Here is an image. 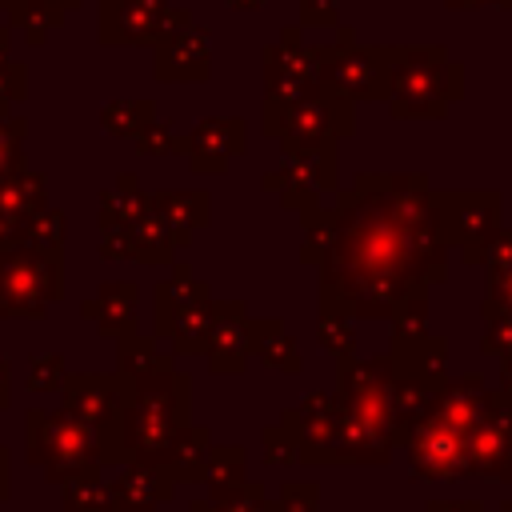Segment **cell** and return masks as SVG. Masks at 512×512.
I'll return each mask as SVG.
<instances>
[{
    "instance_id": "1",
    "label": "cell",
    "mask_w": 512,
    "mask_h": 512,
    "mask_svg": "<svg viewBox=\"0 0 512 512\" xmlns=\"http://www.w3.org/2000/svg\"><path fill=\"white\" fill-rule=\"evenodd\" d=\"M416 180L360 176L332 212L304 208V260L320 264L324 312H384L412 272H420Z\"/></svg>"
},
{
    "instance_id": "2",
    "label": "cell",
    "mask_w": 512,
    "mask_h": 512,
    "mask_svg": "<svg viewBox=\"0 0 512 512\" xmlns=\"http://www.w3.org/2000/svg\"><path fill=\"white\" fill-rule=\"evenodd\" d=\"M188 424V376L176 368L128 380V400H124V456L136 464H164L172 440Z\"/></svg>"
},
{
    "instance_id": "3",
    "label": "cell",
    "mask_w": 512,
    "mask_h": 512,
    "mask_svg": "<svg viewBox=\"0 0 512 512\" xmlns=\"http://www.w3.org/2000/svg\"><path fill=\"white\" fill-rule=\"evenodd\" d=\"M28 460L40 464V472L52 484H80L100 476V448L84 420L72 412H28Z\"/></svg>"
},
{
    "instance_id": "4",
    "label": "cell",
    "mask_w": 512,
    "mask_h": 512,
    "mask_svg": "<svg viewBox=\"0 0 512 512\" xmlns=\"http://www.w3.org/2000/svg\"><path fill=\"white\" fill-rule=\"evenodd\" d=\"M64 296L60 252H36L28 244L0 248V320L44 316Z\"/></svg>"
},
{
    "instance_id": "5",
    "label": "cell",
    "mask_w": 512,
    "mask_h": 512,
    "mask_svg": "<svg viewBox=\"0 0 512 512\" xmlns=\"http://www.w3.org/2000/svg\"><path fill=\"white\" fill-rule=\"evenodd\" d=\"M260 128H264V136L284 140V148L324 144L332 136L352 132V108L344 104V96H332L324 88H316L300 100H268L264 96Z\"/></svg>"
},
{
    "instance_id": "6",
    "label": "cell",
    "mask_w": 512,
    "mask_h": 512,
    "mask_svg": "<svg viewBox=\"0 0 512 512\" xmlns=\"http://www.w3.org/2000/svg\"><path fill=\"white\" fill-rule=\"evenodd\" d=\"M336 180V160H332V140L324 144H304V148H284L280 172L264 176V188H276L284 204L292 208H316L320 192H328Z\"/></svg>"
},
{
    "instance_id": "7",
    "label": "cell",
    "mask_w": 512,
    "mask_h": 512,
    "mask_svg": "<svg viewBox=\"0 0 512 512\" xmlns=\"http://www.w3.org/2000/svg\"><path fill=\"white\" fill-rule=\"evenodd\" d=\"M248 144V128L240 116H208L188 136H176L172 152H180L196 172H224L232 156Z\"/></svg>"
},
{
    "instance_id": "8",
    "label": "cell",
    "mask_w": 512,
    "mask_h": 512,
    "mask_svg": "<svg viewBox=\"0 0 512 512\" xmlns=\"http://www.w3.org/2000/svg\"><path fill=\"white\" fill-rule=\"evenodd\" d=\"M248 308L244 300H212V332H208V368L212 372H244L248 364Z\"/></svg>"
},
{
    "instance_id": "9",
    "label": "cell",
    "mask_w": 512,
    "mask_h": 512,
    "mask_svg": "<svg viewBox=\"0 0 512 512\" xmlns=\"http://www.w3.org/2000/svg\"><path fill=\"white\" fill-rule=\"evenodd\" d=\"M168 0H100V44H156Z\"/></svg>"
},
{
    "instance_id": "10",
    "label": "cell",
    "mask_w": 512,
    "mask_h": 512,
    "mask_svg": "<svg viewBox=\"0 0 512 512\" xmlns=\"http://www.w3.org/2000/svg\"><path fill=\"white\" fill-rule=\"evenodd\" d=\"M152 72L164 84H188V80L200 84V80H208V36H204V28L188 24L172 36H160Z\"/></svg>"
},
{
    "instance_id": "11",
    "label": "cell",
    "mask_w": 512,
    "mask_h": 512,
    "mask_svg": "<svg viewBox=\"0 0 512 512\" xmlns=\"http://www.w3.org/2000/svg\"><path fill=\"white\" fill-rule=\"evenodd\" d=\"M148 212L172 232L176 248H184L192 240V228H204L208 216H212V204H208V192H184V188H168V192H156L148 196Z\"/></svg>"
},
{
    "instance_id": "12",
    "label": "cell",
    "mask_w": 512,
    "mask_h": 512,
    "mask_svg": "<svg viewBox=\"0 0 512 512\" xmlns=\"http://www.w3.org/2000/svg\"><path fill=\"white\" fill-rule=\"evenodd\" d=\"M112 492H116V508L120 512H156L168 496H172V480L160 464H128L116 480H112Z\"/></svg>"
},
{
    "instance_id": "13",
    "label": "cell",
    "mask_w": 512,
    "mask_h": 512,
    "mask_svg": "<svg viewBox=\"0 0 512 512\" xmlns=\"http://www.w3.org/2000/svg\"><path fill=\"white\" fill-rule=\"evenodd\" d=\"M136 284L132 280H108L92 300H84V316L96 320V328L112 340L136 332Z\"/></svg>"
},
{
    "instance_id": "14",
    "label": "cell",
    "mask_w": 512,
    "mask_h": 512,
    "mask_svg": "<svg viewBox=\"0 0 512 512\" xmlns=\"http://www.w3.org/2000/svg\"><path fill=\"white\" fill-rule=\"evenodd\" d=\"M200 300H212L208 288H204L200 280H192V272H188L184 264H176L172 276H168L164 284H156V336H168L172 320H176L184 308L200 304Z\"/></svg>"
},
{
    "instance_id": "15",
    "label": "cell",
    "mask_w": 512,
    "mask_h": 512,
    "mask_svg": "<svg viewBox=\"0 0 512 512\" xmlns=\"http://www.w3.org/2000/svg\"><path fill=\"white\" fill-rule=\"evenodd\" d=\"M40 208H48V192H44V176L40 172L16 168L12 176L0 180V216H8L16 224H28Z\"/></svg>"
},
{
    "instance_id": "16",
    "label": "cell",
    "mask_w": 512,
    "mask_h": 512,
    "mask_svg": "<svg viewBox=\"0 0 512 512\" xmlns=\"http://www.w3.org/2000/svg\"><path fill=\"white\" fill-rule=\"evenodd\" d=\"M208 428H192V424H184L180 428V436L172 440V448H168V456H164V472H168V480L172 484H180V480H204V468H208Z\"/></svg>"
},
{
    "instance_id": "17",
    "label": "cell",
    "mask_w": 512,
    "mask_h": 512,
    "mask_svg": "<svg viewBox=\"0 0 512 512\" xmlns=\"http://www.w3.org/2000/svg\"><path fill=\"white\" fill-rule=\"evenodd\" d=\"M248 348L268 364V368H280V372H300V356H296V344L292 336L284 332V324L276 316H264V320H248Z\"/></svg>"
},
{
    "instance_id": "18",
    "label": "cell",
    "mask_w": 512,
    "mask_h": 512,
    "mask_svg": "<svg viewBox=\"0 0 512 512\" xmlns=\"http://www.w3.org/2000/svg\"><path fill=\"white\" fill-rule=\"evenodd\" d=\"M116 344H120V352H116V364H120V368H116V372H120L124 380H144V376H156V372H168V368H172V356L160 352L152 336L132 332V336H120Z\"/></svg>"
},
{
    "instance_id": "19",
    "label": "cell",
    "mask_w": 512,
    "mask_h": 512,
    "mask_svg": "<svg viewBox=\"0 0 512 512\" xmlns=\"http://www.w3.org/2000/svg\"><path fill=\"white\" fill-rule=\"evenodd\" d=\"M128 240H132V260H140V264H172L180 252L172 232L152 212H144L140 220L128 224Z\"/></svg>"
},
{
    "instance_id": "20",
    "label": "cell",
    "mask_w": 512,
    "mask_h": 512,
    "mask_svg": "<svg viewBox=\"0 0 512 512\" xmlns=\"http://www.w3.org/2000/svg\"><path fill=\"white\" fill-rule=\"evenodd\" d=\"M208 332H212V300H200V304L184 308L172 320V328H168L164 340H172V352H180V356H204Z\"/></svg>"
},
{
    "instance_id": "21",
    "label": "cell",
    "mask_w": 512,
    "mask_h": 512,
    "mask_svg": "<svg viewBox=\"0 0 512 512\" xmlns=\"http://www.w3.org/2000/svg\"><path fill=\"white\" fill-rule=\"evenodd\" d=\"M204 480L212 488V500L216 496H228L232 488L244 484V448L228 444V448H208V468H204Z\"/></svg>"
},
{
    "instance_id": "22",
    "label": "cell",
    "mask_w": 512,
    "mask_h": 512,
    "mask_svg": "<svg viewBox=\"0 0 512 512\" xmlns=\"http://www.w3.org/2000/svg\"><path fill=\"white\" fill-rule=\"evenodd\" d=\"M100 124L108 136H136L144 124H152V104L148 100H108L100 108Z\"/></svg>"
},
{
    "instance_id": "23",
    "label": "cell",
    "mask_w": 512,
    "mask_h": 512,
    "mask_svg": "<svg viewBox=\"0 0 512 512\" xmlns=\"http://www.w3.org/2000/svg\"><path fill=\"white\" fill-rule=\"evenodd\" d=\"M64 236H68V220H64V212H56V208H40V212L24 224L20 244H28V248H36V252H60V248H64Z\"/></svg>"
},
{
    "instance_id": "24",
    "label": "cell",
    "mask_w": 512,
    "mask_h": 512,
    "mask_svg": "<svg viewBox=\"0 0 512 512\" xmlns=\"http://www.w3.org/2000/svg\"><path fill=\"white\" fill-rule=\"evenodd\" d=\"M64 512H120L116 508V492L112 484H100V480H80V484H64V500H60Z\"/></svg>"
},
{
    "instance_id": "25",
    "label": "cell",
    "mask_w": 512,
    "mask_h": 512,
    "mask_svg": "<svg viewBox=\"0 0 512 512\" xmlns=\"http://www.w3.org/2000/svg\"><path fill=\"white\" fill-rule=\"evenodd\" d=\"M24 116H12L8 104H0V180L24 168Z\"/></svg>"
},
{
    "instance_id": "26",
    "label": "cell",
    "mask_w": 512,
    "mask_h": 512,
    "mask_svg": "<svg viewBox=\"0 0 512 512\" xmlns=\"http://www.w3.org/2000/svg\"><path fill=\"white\" fill-rule=\"evenodd\" d=\"M64 360L60 356H36L32 364H28V388L32 392H52V388H60L64 384Z\"/></svg>"
},
{
    "instance_id": "27",
    "label": "cell",
    "mask_w": 512,
    "mask_h": 512,
    "mask_svg": "<svg viewBox=\"0 0 512 512\" xmlns=\"http://www.w3.org/2000/svg\"><path fill=\"white\" fill-rule=\"evenodd\" d=\"M100 256L104 260H128L132 256L128 224H100Z\"/></svg>"
},
{
    "instance_id": "28",
    "label": "cell",
    "mask_w": 512,
    "mask_h": 512,
    "mask_svg": "<svg viewBox=\"0 0 512 512\" xmlns=\"http://www.w3.org/2000/svg\"><path fill=\"white\" fill-rule=\"evenodd\" d=\"M132 140H136V148H140L144 156H152V152H172V144H176L172 128H168V124H156V120H152V124H144Z\"/></svg>"
},
{
    "instance_id": "29",
    "label": "cell",
    "mask_w": 512,
    "mask_h": 512,
    "mask_svg": "<svg viewBox=\"0 0 512 512\" xmlns=\"http://www.w3.org/2000/svg\"><path fill=\"white\" fill-rule=\"evenodd\" d=\"M24 88H28V72H24V64H16V60H0V104L20 100Z\"/></svg>"
},
{
    "instance_id": "30",
    "label": "cell",
    "mask_w": 512,
    "mask_h": 512,
    "mask_svg": "<svg viewBox=\"0 0 512 512\" xmlns=\"http://www.w3.org/2000/svg\"><path fill=\"white\" fill-rule=\"evenodd\" d=\"M292 456H300V452H296V440H292L284 428H268V432H264V460H268V464H284V460H292Z\"/></svg>"
},
{
    "instance_id": "31",
    "label": "cell",
    "mask_w": 512,
    "mask_h": 512,
    "mask_svg": "<svg viewBox=\"0 0 512 512\" xmlns=\"http://www.w3.org/2000/svg\"><path fill=\"white\" fill-rule=\"evenodd\" d=\"M340 320H344L340 312H324V320H320V340H324L332 352H344V348L352 344V336H348V328H344Z\"/></svg>"
},
{
    "instance_id": "32",
    "label": "cell",
    "mask_w": 512,
    "mask_h": 512,
    "mask_svg": "<svg viewBox=\"0 0 512 512\" xmlns=\"http://www.w3.org/2000/svg\"><path fill=\"white\" fill-rule=\"evenodd\" d=\"M316 504V488L312 484H284V500L276 512H312Z\"/></svg>"
},
{
    "instance_id": "33",
    "label": "cell",
    "mask_w": 512,
    "mask_h": 512,
    "mask_svg": "<svg viewBox=\"0 0 512 512\" xmlns=\"http://www.w3.org/2000/svg\"><path fill=\"white\" fill-rule=\"evenodd\" d=\"M300 12H304V24H308V28L336 20V4H332V0H300Z\"/></svg>"
},
{
    "instance_id": "34",
    "label": "cell",
    "mask_w": 512,
    "mask_h": 512,
    "mask_svg": "<svg viewBox=\"0 0 512 512\" xmlns=\"http://www.w3.org/2000/svg\"><path fill=\"white\" fill-rule=\"evenodd\" d=\"M12 400V364L0 356V408H8Z\"/></svg>"
},
{
    "instance_id": "35",
    "label": "cell",
    "mask_w": 512,
    "mask_h": 512,
    "mask_svg": "<svg viewBox=\"0 0 512 512\" xmlns=\"http://www.w3.org/2000/svg\"><path fill=\"white\" fill-rule=\"evenodd\" d=\"M36 4H44V8H48V12H56V16H64V12L80 8V0H36Z\"/></svg>"
},
{
    "instance_id": "36",
    "label": "cell",
    "mask_w": 512,
    "mask_h": 512,
    "mask_svg": "<svg viewBox=\"0 0 512 512\" xmlns=\"http://www.w3.org/2000/svg\"><path fill=\"white\" fill-rule=\"evenodd\" d=\"M0 500H8V448L0 444Z\"/></svg>"
},
{
    "instance_id": "37",
    "label": "cell",
    "mask_w": 512,
    "mask_h": 512,
    "mask_svg": "<svg viewBox=\"0 0 512 512\" xmlns=\"http://www.w3.org/2000/svg\"><path fill=\"white\" fill-rule=\"evenodd\" d=\"M228 4H232V8H240V12H252V8H260L264 0H228Z\"/></svg>"
},
{
    "instance_id": "38",
    "label": "cell",
    "mask_w": 512,
    "mask_h": 512,
    "mask_svg": "<svg viewBox=\"0 0 512 512\" xmlns=\"http://www.w3.org/2000/svg\"><path fill=\"white\" fill-rule=\"evenodd\" d=\"M0 60H8V28L0 24Z\"/></svg>"
},
{
    "instance_id": "39",
    "label": "cell",
    "mask_w": 512,
    "mask_h": 512,
    "mask_svg": "<svg viewBox=\"0 0 512 512\" xmlns=\"http://www.w3.org/2000/svg\"><path fill=\"white\" fill-rule=\"evenodd\" d=\"M8 4H12V0H0V8H4V12H8Z\"/></svg>"
}]
</instances>
